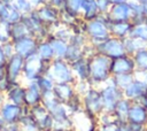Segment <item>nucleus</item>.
Returning a JSON list of instances; mask_svg holds the SVG:
<instances>
[{
    "label": "nucleus",
    "mask_w": 147,
    "mask_h": 131,
    "mask_svg": "<svg viewBox=\"0 0 147 131\" xmlns=\"http://www.w3.org/2000/svg\"><path fill=\"white\" fill-rule=\"evenodd\" d=\"M83 0H69L68 1V13L75 15L79 13L80 9H83Z\"/></svg>",
    "instance_id": "obj_35"
},
{
    "label": "nucleus",
    "mask_w": 147,
    "mask_h": 131,
    "mask_svg": "<svg viewBox=\"0 0 147 131\" xmlns=\"http://www.w3.org/2000/svg\"><path fill=\"white\" fill-rule=\"evenodd\" d=\"M83 11H84V17H85V20H87V22L98 18L99 9L96 6V2L93 0H90V1L86 0L83 3Z\"/></svg>",
    "instance_id": "obj_25"
},
{
    "label": "nucleus",
    "mask_w": 147,
    "mask_h": 131,
    "mask_svg": "<svg viewBox=\"0 0 147 131\" xmlns=\"http://www.w3.org/2000/svg\"><path fill=\"white\" fill-rule=\"evenodd\" d=\"M48 43L51 44L53 52H54V56L55 59H64L67 51H68V45L65 41L57 39L56 37H53L52 39L48 40Z\"/></svg>",
    "instance_id": "obj_24"
},
{
    "label": "nucleus",
    "mask_w": 147,
    "mask_h": 131,
    "mask_svg": "<svg viewBox=\"0 0 147 131\" xmlns=\"http://www.w3.org/2000/svg\"><path fill=\"white\" fill-rule=\"evenodd\" d=\"M96 131H119V126L117 123L107 124V125H99Z\"/></svg>",
    "instance_id": "obj_38"
},
{
    "label": "nucleus",
    "mask_w": 147,
    "mask_h": 131,
    "mask_svg": "<svg viewBox=\"0 0 147 131\" xmlns=\"http://www.w3.org/2000/svg\"><path fill=\"white\" fill-rule=\"evenodd\" d=\"M72 33L70 31L69 28H57V30L55 31L54 33V37H56L57 39L60 40H63V41H70L71 38H72Z\"/></svg>",
    "instance_id": "obj_34"
},
{
    "label": "nucleus",
    "mask_w": 147,
    "mask_h": 131,
    "mask_svg": "<svg viewBox=\"0 0 147 131\" xmlns=\"http://www.w3.org/2000/svg\"><path fill=\"white\" fill-rule=\"evenodd\" d=\"M46 75L51 77L55 83H68L74 85L77 82L71 67L62 59H55L53 63H51L49 70Z\"/></svg>",
    "instance_id": "obj_2"
},
{
    "label": "nucleus",
    "mask_w": 147,
    "mask_h": 131,
    "mask_svg": "<svg viewBox=\"0 0 147 131\" xmlns=\"http://www.w3.org/2000/svg\"><path fill=\"white\" fill-rule=\"evenodd\" d=\"M82 57H84L83 47H79V46L69 44V45H68V51H67V54H65L64 59H65L68 62L74 63V62L80 60Z\"/></svg>",
    "instance_id": "obj_27"
},
{
    "label": "nucleus",
    "mask_w": 147,
    "mask_h": 131,
    "mask_svg": "<svg viewBox=\"0 0 147 131\" xmlns=\"http://www.w3.org/2000/svg\"><path fill=\"white\" fill-rule=\"evenodd\" d=\"M145 131H147V128H146V130H145Z\"/></svg>",
    "instance_id": "obj_45"
},
{
    "label": "nucleus",
    "mask_w": 147,
    "mask_h": 131,
    "mask_svg": "<svg viewBox=\"0 0 147 131\" xmlns=\"http://www.w3.org/2000/svg\"><path fill=\"white\" fill-rule=\"evenodd\" d=\"M129 37L141 39V40L147 43V24L146 23H140V24L133 25Z\"/></svg>",
    "instance_id": "obj_30"
},
{
    "label": "nucleus",
    "mask_w": 147,
    "mask_h": 131,
    "mask_svg": "<svg viewBox=\"0 0 147 131\" xmlns=\"http://www.w3.org/2000/svg\"><path fill=\"white\" fill-rule=\"evenodd\" d=\"M134 71H136L134 60L127 54L111 60V66H110L111 76L119 74H133Z\"/></svg>",
    "instance_id": "obj_11"
},
{
    "label": "nucleus",
    "mask_w": 147,
    "mask_h": 131,
    "mask_svg": "<svg viewBox=\"0 0 147 131\" xmlns=\"http://www.w3.org/2000/svg\"><path fill=\"white\" fill-rule=\"evenodd\" d=\"M24 94H25V87L16 83V84H11L10 88L6 93V98L9 102H13L18 106H24Z\"/></svg>",
    "instance_id": "obj_20"
},
{
    "label": "nucleus",
    "mask_w": 147,
    "mask_h": 131,
    "mask_svg": "<svg viewBox=\"0 0 147 131\" xmlns=\"http://www.w3.org/2000/svg\"><path fill=\"white\" fill-rule=\"evenodd\" d=\"M142 21L147 24V2H145L142 6Z\"/></svg>",
    "instance_id": "obj_42"
},
{
    "label": "nucleus",
    "mask_w": 147,
    "mask_h": 131,
    "mask_svg": "<svg viewBox=\"0 0 147 131\" xmlns=\"http://www.w3.org/2000/svg\"><path fill=\"white\" fill-rule=\"evenodd\" d=\"M37 53L42 60H46V61H49L51 59L54 57L53 48H52V46H51V44L48 41H45V43L40 44L38 46V48H37Z\"/></svg>",
    "instance_id": "obj_32"
},
{
    "label": "nucleus",
    "mask_w": 147,
    "mask_h": 131,
    "mask_svg": "<svg viewBox=\"0 0 147 131\" xmlns=\"http://www.w3.org/2000/svg\"><path fill=\"white\" fill-rule=\"evenodd\" d=\"M144 106H145V107H146V109H147V99L145 100V102H144Z\"/></svg>",
    "instance_id": "obj_44"
},
{
    "label": "nucleus",
    "mask_w": 147,
    "mask_h": 131,
    "mask_svg": "<svg viewBox=\"0 0 147 131\" xmlns=\"http://www.w3.org/2000/svg\"><path fill=\"white\" fill-rule=\"evenodd\" d=\"M111 78L114 84L117 87H119L121 90H124L134 80V74H119V75L111 76Z\"/></svg>",
    "instance_id": "obj_26"
},
{
    "label": "nucleus",
    "mask_w": 147,
    "mask_h": 131,
    "mask_svg": "<svg viewBox=\"0 0 147 131\" xmlns=\"http://www.w3.org/2000/svg\"><path fill=\"white\" fill-rule=\"evenodd\" d=\"M85 30H86L88 37L91 38V40L93 41V45L94 46H96L100 43L105 41L110 36V32H109L108 26L101 20H99V18L88 21L86 23Z\"/></svg>",
    "instance_id": "obj_7"
},
{
    "label": "nucleus",
    "mask_w": 147,
    "mask_h": 131,
    "mask_svg": "<svg viewBox=\"0 0 147 131\" xmlns=\"http://www.w3.org/2000/svg\"><path fill=\"white\" fill-rule=\"evenodd\" d=\"M18 2L15 3V9H17L18 11H23V13H29L31 10L30 8V2L26 0H17Z\"/></svg>",
    "instance_id": "obj_37"
},
{
    "label": "nucleus",
    "mask_w": 147,
    "mask_h": 131,
    "mask_svg": "<svg viewBox=\"0 0 147 131\" xmlns=\"http://www.w3.org/2000/svg\"><path fill=\"white\" fill-rule=\"evenodd\" d=\"M14 48H15V54H18L23 59L32 55L33 53L37 52V41L32 37H25L22 39H18L13 43Z\"/></svg>",
    "instance_id": "obj_12"
},
{
    "label": "nucleus",
    "mask_w": 147,
    "mask_h": 131,
    "mask_svg": "<svg viewBox=\"0 0 147 131\" xmlns=\"http://www.w3.org/2000/svg\"><path fill=\"white\" fill-rule=\"evenodd\" d=\"M6 61H7V59H6L3 51H2V44H0V67L6 66Z\"/></svg>",
    "instance_id": "obj_41"
},
{
    "label": "nucleus",
    "mask_w": 147,
    "mask_h": 131,
    "mask_svg": "<svg viewBox=\"0 0 147 131\" xmlns=\"http://www.w3.org/2000/svg\"><path fill=\"white\" fill-rule=\"evenodd\" d=\"M133 60L136 63V68L139 70H147V48L140 49L133 54Z\"/></svg>",
    "instance_id": "obj_29"
},
{
    "label": "nucleus",
    "mask_w": 147,
    "mask_h": 131,
    "mask_svg": "<svg viewBox=\"0 0 147 131\" xmlns=\"http://www.w3.org/2000/svg\"><path fill=\"white\" fill-rule=\"evenodd\" d=\"M30 114L41 131H49L54 128V118L42 103L31 107Z\"/></svg>",
    "instance_id": "obj_8"
},
{
    "label": "nucleus",
    "mask_w": 147,
    "mask_h": 131,
    "mask_svg": "<svg viewBox=\"0 0 147 131\" xmlns=\"http://www.w3.org/2000/svg\"><path fill=\"white\" fill-rule=\"evenodd\" d=\"M42 93L37 84L36 80L28 82V85L25 86V94H24V106L26 107H33L36 105L41 103Z\"/></svg>",
    "instance_id": "obj_14"
},
{
    "label": "nucleus",
    "mask_w": 147,
    "mask_h": 131,
    "mask_svg": "<svg viewBox=\"0 0 147 131\" xmlns=\"http://www.w3.org/2000/svg\"><path fill=\"white\" fill-rule=\"evenodd\" d=\"M123 40V45H124V49L125 53L127 55H133L134 53H137L140 49H145L147 48V43L141 40V39H137V38H131V37H126Z\"/></svg>",
    "instance_id": "obj_22"
},
{
    "label": "nucleus",
    "mask_w": 147,
    "mask_h": 131,
    "mask_svg": "<svg viewBox=\"0 0 147 131\" xmlns=\"http://www.w3.org/2000/svg\"><path fill=\"white\" fill-rule=\"evenodd\" d=\"M10 31H11V24L7 21L0 20V44L8 43L10 40Z\"/></svg>",
    "instance_id": "obj_33"
},
{
    "label": "nucleus",
    "mask_w": 147,
    "mask_h": 131,
    "mask_svg": "<svg viewBox=\"0 0 147 131\" xmlns=\"http://www.w3.org/2000/svg\"><path fill=\"white\" fill-rule=\"evenodd\" d=\"M49 131H72V130H57V129H52Z\"/></svg>",
    "instance_id": "obj_43"
},
{
    "label": "nucleus",
    "mask_w": 147,
    "mask_h": 131,
    "mask_svg": "<svg viewBox=\"0 0 147 131\" xmlns=\"http://www.w3.org/2000/svg\"><path fill=\"white\" fill-rule=\"evenodd\" d=\"M111 59L106 55L96 54L91 59L90 68H91V77L90 83L93 85L105 84L111 76L110 72Z\"/></svg>",
    "instance_id": "obj_1"
},
{
    "label": "nucleus",
    "mask_w": 147,
    "mask_h": 131,
    "mask_svg": "<svg viewBox=\"0 0 147 131\" xmlns=\"http://www.w3.org/2000/svg\"><path fill=\"white\" fill-rule=\"evenodd\" d=\"M90 62L87 57H82L80 60L71 63V69L78 80H88L91 77V68H90Z\"/></svg>",
    "instance_id": "obj_17"
},
{
    "label": "nucleus",
    "mask_w": 147,
    "mask_h": 131,
    "mask_svg": "<svg viewBox=\"0 0 147 131\" xmlns=\"http://www.w3.org/2000/svg\"><path fill=\"white\" fill-rule=\"evenodd\" d=\"M131 105H132V102L126 98H123L122 100L118 101V103L116 105V107H115V109L113 111L117 123L127 122V116H129V111H130Z\"/></svg>",
    "instance_id": "obj_21"
},
{
    "label": "nucleus",
    "mask_w": 147,
    "mask_h": 131,
    "mask_svg": "<svg viewBox=\"0 0 147 131\" xmlns=\"http://www.w3.org/2000/svg\"><path fill=\"white\" fill-rule=\"evenodd\" d=\"M25 111V106H18L6 101L0 106V116L7 123H18Z\"/></svg>",
    "instance_id": "obj_10"
},
{
    "label": "nucleus",
    "mask_w": 147,
    "mask_h": 131,
    "mask_svg": "<svg viewBox=\"0 0 147 131\" xmlns=\"http://www.w3.org/2000/svg\"><path fill=\"white\" fill-rule=\"evenodd\" d=\"M127 122L138 123L147 126V109L144 106V103L132 102L127 116Z\"/></svg>",
    "instance_id": "obj_16"
},
{
    "label": "nucleus",
    "mask_w": 147,
    "mask_h": 131,
    "mask_svg": "<svg viewBox=\"0 0 147 131\" xmlns=\"http://www.w3.org/2000/svg\"><path fill=\"white\" fill-rule=\"evenodd\" d=\"M3 131H22V130H21V125L18 123H10L7 125V128Z\"/></svg>",
    "instance_id": "obj_40"
},
{
    "label": "nucleus",
    "mask_w": 147,
    "mask_h": 131,
    "mask_svg": "<svg viewBox=\"0 0 147 131\" xmlns=\"http://www.w3.org/2000/svg\"><path fill=\"white\" fill-rule=\"evenodd\" d=\"M83 108L94 116H99L105 111L101 92L98 88L91 87L85 95H83Z\"/></svg>",
    "instance_id": "obj_6"
},
{
    "label": "nucleus",
    "mask_w": 147,
    "mask_h": 131,
    "mask_svg": "<svg viewBox=\"0 0 147 131\" xmlns=\"http://www.w3.org/2000/svg\"><path fill=\"white\" fill-rule=\"evenodd\" d=\"M37 15L40 17V20L42 22H48V23H55L57 22V16H56V13L55 10L48 8V7H42L38 10Z\"/></svg>",
    "instance_id": "obj_31"
},
{
    "label": "nucleus",
    "mask_w": 147,
    "mask_h": 131,
    "mask_svg": "<svg viewBox=\"0 0 147 131\" xmlns=\"http://www.w3.org/2000/svg\"><path fill=\"white\" fill-rule=\"evenodd\" d=\"M123 92L124 98L129 99L131 102L144 103L147 99V83L134 79L127 87L123 90Z\"/></svg>",
    "instance_id": "obj_9"
},
{
    "label": "nucleus",
    "mask_w": 147,
    "mask_h": 131,
    "mask_svg": "<svg viewBox=\"0 0 147 131\" xmlns=\"http://www.w3.org/2000/svg\"><path fill=\"white\" fill-rule=\"evenodd\" d=\"M37 84L41 91V93H46V92H52L54 86H55V82L48 77L47 75H44V76H40L37 80Z\"/></svg>",
    "instance_id": "obj_28"
},
{
    "label": "nucleus",
    "mask_w": 147,
    "mask_h": 131,
    "mask_svg": "<svg viewBox=\"0 0 147 131\" xmlns=\"http://www.w3.org/2000/svg\"><path fill=\"white\" fill-rule=\"evenodd\" d=\"M23 64H24V59L22 56H20L18 54H14L9 59V62H8V66L6 69V74H7L6 77L10 82V84L17 83V78L22 74Z\"/></svg>",
    "instance_id": "obj_13"
},
{
    "label": "nucleus",
    "mask_w": 147,
    "mask_h": 131,
    "mask_svg": "<svg viewBox=\"0 0 147 131\" xmlns=\"http://www.w3.org/2000/svg\"><path fill=\"white\" fill-rule=\"evenodd\" d=\"M114 22H129L132 18V9L129 5L125 3H117L110 10V17Z\"/></svg>",
    "instance_id": "obj_18"
},
{
    "label": "nucleus",
    "mask_w": 147,
    "mask_h": 131,
    "mask_svg": "<svg viewBox=\"0 0 147 131\" xmlns=\"http://www.w3.org/2000/svg\"><path fill=\"white\" fill-rule=\"evenodd\" d=\"M2 51H3V54H5L6 59H10V57L15 54L14 44H11V43H9V41L2 44Z\"/></svg>",
    "instance_id": "obj_36"
},
{
    "label": "nucleus",
    "mask_w": 147,
    "mask_h": 131,
    "mask_svg": "<svg viewBox=\"0 0 147 131\" xmlns=\"http://www.w3.org/2000/svg\"><path fill=\"white\" fill-rule=\"evenodd\" d=\"M100 92H101V97L103 101L105 111H108V113H113L118 101L124 98L123 90H121L114 84L111 77L105 83V86L100 88Z\"/></svg>",
    "instance_id": "obj_3"
},
{
    "label": "nucleus",
    "mask_w": 147,
    "mask_h": 131,
    "mask_svg": "<svg viewBox=\"0 0 147 131\" xmlns=\"http://www.w3.org/2000/svg\"><path fill=\"white\" fill-rule=\"evenodd\" d=\"M96 49V54H102L108 56L109 59H117L125 55V49L123 45V40L119 38H108L99 45L94 46Z\"/></svg>",
    "instance_id": "obj_5"
},
{
    "label": "nucleus",
    "mask_w": 147,
    "mask_h": 131,
    "mask_svg": "<svg viewBox=\"0 0 147 131\" xmlns=\"http://www.w3.org/2000/svg\"><path fill=\"white\" fill-rule=\"evenodd\" d=\"M132 28H133L132 24H130L129 22H114V21L108 26L109 32L119 39H124L129 37Z\"/></svg>",
    "instance_id": "obj_19"
},
{
    "label": "nucleus",
    "mask_w": 147,
    "mask_h": 131,
    "mask_svg": "<svg viewBox=\"0 0 147 131\" xmlns=\"http://www.w3.org/2000/svg\"><path fill=\"white\" fill-rule=\"evenodd\" d=\"M25 37H32V34L23 21L15 23V24H11L10 39H13V41H16V40L25 38Z\"/></svg>",
    "instance_id": "obj_23"
},
{
    "label": "nucleus",
    "mask_w": 147,
    "mask_h": 131,
    "mask_svg": "<svg viewBox=\"0 0 147 131\" xmlns=\"http://www.w3.org/2000/svg\"><path fill=\"white\" fill-rule=\"evenodd\" d=\"M99 128L98 117L86 111L84 108L71 115L72 131H96Z\"/></svg>",
    "instance_id": "obj_4"
},
{
    "label": "nucleus",
    "mask_w": 147,
    "mask_h": 131,
    "mask_svg": "<svg viewBox=\"0 0 147 131\" xmlns=\"http://www.w3.org/2000/svg\"><path fill=\"white\" fill-rule=\"evenodd\" d=\"M53 93L61 103L65 105L67 102H69L72 99V97L76 94V91H75V87L72 84L55 83V86L53 88Z\"/></svg>",
    "instance_id": "obj_15"
},
{
    "label": "nucleus",
    "mask_w": 147,
    "mask_h": 131,
    "mask_svg": "<svg viewBox=\"0 0 147 131\" xmlns=\"http://www.w3.org/2000/svg\"><path fill=\"white\" fill-rule=\"evenodd\" d=\"M96 6H98L99 11L105 13V11L108 10V7H109V0H98V1H96Z\"/></svg>",
    "instance_id": "obj_39"
}]
</instances>
